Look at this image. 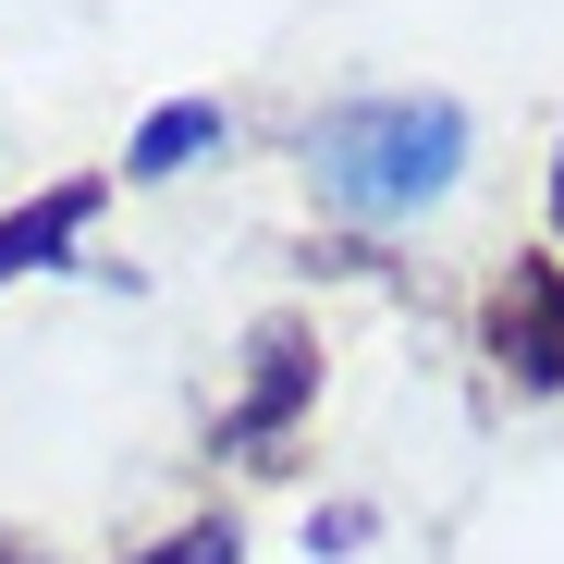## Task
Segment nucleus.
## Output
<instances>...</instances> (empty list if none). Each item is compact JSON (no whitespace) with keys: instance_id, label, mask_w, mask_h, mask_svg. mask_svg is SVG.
<instances>
[{"instance_id":"nucleus-2","label":"nucleus","mask_w":564,"mask_h":564,"mask_svg":"<svg viewBox=\"0 0 564 564\" xmlns=\"http://www.w3.org/2000/svg\"><path fill=\"white\" fill-rule=\"evenodd\" d=\"M491 356L516 368L528 393H564V270L552 258H528L503 295H491Z\"/></svg>"},{"instance_id":"nucleus-3","label":"nucleus","mask_w":564,"mask_h":564,"mask_svg":"<svg viewBox=\"0 0 564 564\" xmlns=\"http://www.w3.org/2000/svg\"><path fill=\"white\" fill-rule=\"evenodd\" d=\"M307 381H319V356H307V332H295V319H270V332H258V393H246V405L221 417V442H270L282 417L307 405Z\"/></svg>"},{"instance_id":"nucleus-8","label":"nucleus","mask_w":564,"mask_h":564,"mask_svg":"<svg viewBox=\"0 0 564 564\" xmlns=\"http://www.w3.org/2000/svg\"><path fill=\"white\" fill-rule=\"evenodd\" d=\"M0 564H37V552H0Z\"/></svg>"},{"instance_id":"nucleus-4","label":"nucleus","mask_w":564,"mask_h":564,"mask_svg":"<svg viewBox=\"0 0 564 564\" xmlns=\"http://www.w3.org/2000/svg\"><path fill=\"white\" fill-rule=\"evenodd\" d=\"M221 135H234V123H221V99H172V111H148V123H135L123 172H135V184H172V172H197Z\"/></svg>"},{"instance_id":"nucleus-6","label":"nucleus","mask_w":564,"mask_h":564,"mask_svg":"<svg viewBox=\"0 0 564 564\" xmlns=\"http://www.w3.org/2000/svg\"><path fill=\"white\" fill-rule=\"evenodd\" d=\"M148 564H234V528H221V516H197V528H172Z\"/></svg>"},{"instance_id":"nucleus-7","label":"nucleus","mask_w":564,"mask_h":564,"mask_svg":"<svg viewBox=\"0 0 564 564\" xmlns=\"http://www.w3.org/2000/svg\"><path fill=\"white\" fill-rule=\"evenodd\" d=\"M552 221H564V148H552Z\"/></svg>"},{"instance_id":"nucleus-1","label":"nucleus","mask_w":564,"mask_h":564,"mask_svg":"<svg viewBox=\"0 0 564 564\" xmlns=\"http://www.w3.org/2000/svg\"><path fill=\"white\" fill-rule=\"evenodd\" d=\"M307 172L319 197L356 209V221H417L430 197H454L466 172V111L454 99H356L307 135Z\"/></svg>"},{"instance_id":"nucleus-5","label":"nucleus","mask_w":564,"mask_h":564,"mask_svg":"<svg viewBox=\"0 0 564 564\" xmlns=\"http://www.w3.org/2000/svg\"><path fill=\"white\" fill-rule=\"evenodd\" d=\"M86 221H99V184H50L37 209H13V221H0V282H13V270H50Z\"/></svg>"}]
</instances>
